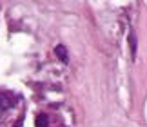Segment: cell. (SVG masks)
Listing matches in <instances>:
<instances>
[{"label":"cell","instance_id":"obj_5","mask_svg":"<svg viewBox=\"0 0 147 127\" xmlns=\"http://www.w3.org/2000/svg\"><path fill=\"white\" fill-rule=\"evenodd\" d=\"M4 113H5V109H4L2 105H0V120H2V116H4Z\"/></svg>","mask_w":147,"mask_h":127},{"label":"cell","instance_id":"obj_4","mask_svg":"<svg viewBox=\"0 0 147 127\" xmlns=\"http://www.w3.org/2000/svg\"><path fill=\"white\" fill-rule=\"evenodd\" d=\"M129 44H131V55L134 56V53H136V42H134V36H133V33L129 34Z\"/></svg>","mask_w":147,"mask_h":127},{"label":"cell","instance_id":"obj_3","mask_svg":"<svg viewBox=\"0 0 147 127\" xmlns=\"http://www.w3.org/2000/svg\"><path fill=\"white\" fill-rule=\"evenodd\" d=\"M35 124H36L38 127H47V125H49V120H47L46 114H38L36 120H35Z\"/></svg>","mask_w":147,"mask_h":127},{"label":"cell","instance_id":"obj_2","mask_svg":"<svg viewBox=\"0 0 147 127\" xmlns=\"http://www.w3.org/2000/svg\"><path fill=\"white\" fill-rule=\"evenodd\" d=\"M0 105H2L5 111H7V109L13 105V100H11V98L5 95V93H0Z\"/></svg>","mask_w":147,"mask_h":127},{"label":"cell","instance_id":"obj_1","mask_svg":"<svg viewBox=\"0 0 147 127\" xmlns=\"http://www.w3.org/2000/svg\"><path fill=\"white\" fill-rule=\"evenodd\" d=\"M55 55L56 56H58V60L60 62H64V63H67V62H69V56H67V49H65V45H56V47H55Z\"/></svg>","mask_w":147,"mask_h":127}]
</instances>
